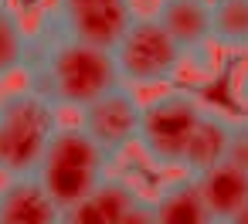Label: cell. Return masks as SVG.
Instances as JSON below:
<instances>
[{"mask_svg":"<svg viewBox=\"0 0 248 224\" xmlns=\"http://www.w3.org/2000/svg\"><path fill=\"white\" fill-rule=\"evenodd\" d=\"M153 207H156V224H221L204 204L197 180L190 173L163 183L160 194L153 197Z\"/></svg>","mask_w":248,"mask_h":224,"instance_id":"12","label":"cell"},{"mask_svg":"<svg viewBox=\"0 0 248 224\" xmlns=\"http://www.w3.org/2000/svg\"><path fill=\"white\" fill-rule=\"evenodd\" d=\"M92 200L106 210V217L112 221V224H119L140 200H143V194L126 180V177H112V173H106V180L99 183V190L92 194Z\"/></svg>","mask_w":248,"mask_h":224,"instance_id":"15","label":"cell"},{"mask_svg":"<svg viewBox=\"0 0 248 224\" xmlns=\"http://www.w3.org/2000/svg\"><path fill=\"white\" fill-rule=\"evenodd\" d=\"M228 163L248 170V119L231 122V139H228Z\"/></svg>","mask_w":248,"mask_h":224,"instance_id":"17","label":"cell"},{"mask_svg":"<svg viewBox=\"0 0 248 224\" xmlns=\"http://www.w3.org/2000/svg\"><path fill=\"white\" fill-rule=\"evenodd\" d=\"M153 17L187 51V61L214 45V0H156Z\"/></svg>","mask_w":248,"mask_h":224,"instance_id":"8","label":"cell"},{"mask_svg":"<svg viewBox=\"0 0 248 224\" xmlns=\"http://www.w3.org/2000/svg\"><path fill=\"white\" fill-rule=\"evenodd\" d=\"M136 21L133 0H55V14L48 17L51 28H58L68 38H78L85 45L112 51L119 38Z\"/></svg>","mask_w":248,"mask_h":224,"instance_id":"6","label":"cell"},{"mask_svg":"<svg viewBox=\"0 0 248 224\" xmlns=\"http://www.w3.org/2000/svg\"><path fill=\"white\" fill-rule=\"evenodd\" d=\"M204 109L207 105L194 92H184V89H170L143 102L140 136H136L140 153L156 170H184L187 146L194 139V129Z\"/></svg>","mask_w":248,"mask_h":224,"instance_id":"4","label":"cell"},{"mask_svg":"<svg viewBox=\"0 0 248 224\" xmlns=\"http://www.w3.org/2000/svg\"><path fill=\"white\" fill-rule=\"evenodd\" d=\"M62 224H112L106 217V210L89 197V200H78L72 207H62Z\"/></svg>","mask_w":248,"mask_h":224,"instance_id":"16","label":"cell"},{"mask_svg":"<svg viewBox=\"0 0 248 224\" xmlns=\"http://www.w3.org/2000/svg\"><path fill=\"white\" fill-rule=\"evenodd\" d=\"M31 51H34V34L24 28L21 14L14 7L0 11V82L28 72Z\"/></svg>","mask_w":248,"mask_h":224,"instance_id":"13","label":"cell"},{"mask_svg":"<svg viewBox=\"0 0 248 224\" xmlns=\"http://www.w3.org/2000/svg\"><path fill=\"white\" fill-rule=\"evenodd\" d=\"M119 224H156V207H153V200L143 197V200H140V204L119 221Z\"/></svg>","mask_w":248,"mask_h":224,"instance_id":"18","label":"cell"},{"mask_svg":"<svg viewBox=\"0 0 248 224\" xmlns=\"http://www.w3.org/2000/svg\"><path fill=\"white\" fill-rule=\"evenodd\" d=\"M228 224H248V204H245V207H241V210H238V214H234Z\"/></svg>","mask_w":248,"mask_h":224,"instance_id":"20","label":"cell"},{"mask_svg":"<svg viewBox=\"0 0 248 224\" xmlns=\"http://www.w3.org/2000/svg\"><path fill=\"white\" fill-rule=\"evenodd\" d=\"M231 116L221 112V109H204L197 129H194V139L187 146V160H184V173L197 177L217 163L228 160V139H231Z\"/></svg>","mask_w":248,"mask_h":224,"instance_id":"11","label":"cell"},{"mask_svg":"<svg viewBox=\"0 0 248 224\" xmlns=\"http://www.w3.org/2000/svg\"><path fill=\"white\" fill-rule=\"evenodd\" d=\"M238 95L248 102V68H245V72H241V78H238Z\"/></svg>","mask_w":248,"mask_h":224,"instance_id":"19","label":"cell"},{"mask_svg":"<svg viewBox=\"0 0 248 224\" xmlns=\"http://www.w3.org/2000/svg\"><path fill=\"white\" fill-rule=\"evenodd\" d=\"M7 7H14V4H11V0H0V11H7Z\"/></svg>","mask_w":248,"mask_h":224,"instance_id":"21","label":"cell"},{"mask_svg":"<svg viewBox=\"0 0 248 224\" xmlns=\"http://www.w3.org/2000/svg\"><path fill=\"white\" fill-rule=\"evenodd\" d=\"M0 224H62V204L34 173L7 177L0 183Z\"/></svg>","mask_w":248,"mask_h":224,"instance_id":"9","label":"cell"},{"mask_svg":"<svg viewBox=\"0 0 248 224\" xmlns=\"http://www.w3.org/2000/svg\"><path fill=\"white\" fill-rule=\"evenodd\" d=\"M214 45L248 51V0H214Z\"/></svg>","mask_w":248,"mask_h":224,"instance_id":"14","label":"cell"},{"mask_svg":"<svg viewBox=\"0 0 248 224\" xmlns=\"http://www.w3.org/2000/svg\"><path fill=\"white\" fill-rule=\"evenodd\" d=\"M140 119H143V99L129 85H116L95 102H89L78 112V126L106 149L109 160L123 156L129 146H136L140 136Z\"/></svg>","mask_w":248,"mask_h":224,"instance_id":"7","label":"cell"},{"mask_svg":"<svg viewBox=\"0 0 248 224\" xmlns=\"http://www.w3.org/2000/svg\"><path fill=\"white\" fill-rule=\"evenodd\" d=\"M28 85L38 89L55 109L82 112L89 102H95L109 89L123 85V78H119L112 51L68 38L45 21V28L34 34Z\"/></svg>","mask_w":248,"mask_h":224,"instance_id":"1","label":"cell"},{"mask_svg":"<svg viewBox=\"0 0 248 224\" xmlns=\"http://www.w3.org/2000/svg\"><path fill=\"white\" fill-rule=\"evenodd\" d=\"M112 58H116L123 85L160 89V85L177 82V75L184 72L187 51L173 41V34L153 14H136L129 31L112 48Z\"/></svg>","mask_w":248,"mask_h":224,"instance_id":"5","label":"cell"},{"mask_svg":"<svg viewBox=\"0 0 248 224\" xmlns=\"http://www.w3.org/2000/svg\"><path fill=\"white\" fill-rule=\"evenodd\" d=\"M109 166V156L106 149L75 122V126H58V133L51 136L34 177L48 187V194L62 204V207H72L78 200H89L99 183L106 180V170Z\"/></svg>","mask_w":248,"mask_h":224,"instance_id":"3","label":"cell"},{"mask_svg":"<svg viewBox=\"0 0 248 224\" xmlns=\"http://www.w3.org/2000/svg\"><path fill=\"white\" fill-rule=\"evenodd\" d=\"M194 180H197V190H201L204 204L211 207V214L221 224H228L248 204V170H241L228 160L204 170V173H197Z\"/></svg>","mask_w":248,"mask_h":224,"instance_id":"10","label":"cell"},{"mask_svg":"<svg viewBox=\"0 0 248 224\" xmlns=\"http://www.w3.org/2000/svg\"><path fill=\"white\" fill-rule=\"evenodd\" d=\"M58 126V109L38 89L24 85L0 95V177L34 173Z\"/></svg>","mask_w":248,"mask_h":224,"instance_id":"2","label":"cell"}]
</instances>
